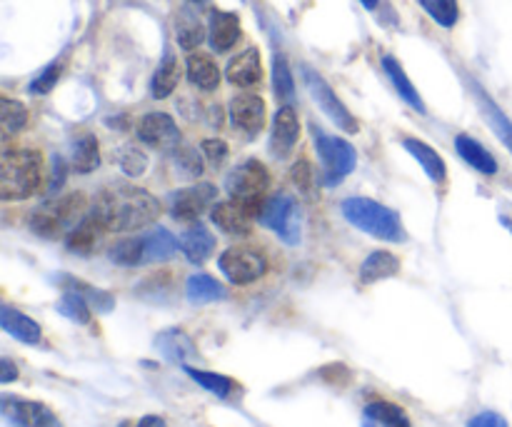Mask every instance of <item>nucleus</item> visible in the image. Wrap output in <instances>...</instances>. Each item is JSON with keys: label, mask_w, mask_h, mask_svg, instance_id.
Segmentation results:
<instances>
[{"label": "nucleus", "mask_w": 512, "mask_h": 427, "mask_svg": "<svg viewBox=\"0 0 512 427\" xmlns=\"http://www.w3.org/2000/svg\"><path fill=\"white\" fill-rule=\"evenodd\" d=\"M93 215L105 225V230L130 233L160 218V203L148 190L133 185H108L95 198Z\"/></svg>", "instance_id": "nucleus-1"}, {"label": "nucleus", "mask_w": 512, "mask_h": 427, "mask_svg": "<svg viewBox=\"0 0 512 427\" xmlns=\"http://www.w3.org/2000/svg\"><path fill=\"white\" fill-rule=\"evenodd\" d=\"M43 185V155L30 148L5 150L0 158V198L28 200Z\"/></svg>", "instance_id": "nucleus-2"}, {"label": "nucleus", "mask_w": 512, "mask_h": 427, "mask_svg": "<svg viewBox=\"0 0 512 427\" xmlns=\"http://www.w3.org/2000/svg\"><path fill=\"white\" fill-rule=\"evenodd\" d=\"M340 210H343L345 220L350 225H355L363 233L373 235V238L388 240V243H403L408 238L403 228V218L393 208L378 203V200L345 198Z\"/></svg>", "instance_id": "nucleus-3"}, {"label": "nucleus", "mask_w": 512, "mask_h": 427, "mask_svg": "<svg viewBox=\"0 0 512 427\" xmlns=\"http://www.w3.org/2000/svg\"><path fill=\"white\" fill-rule=\"evenodd\" d=\"M83 210L85 195H63L60 200H53V203H45L38 210H33V215H30V230L35 235H40V238H60V235H68L83 220Z\"/></svg>", "instance_id": "nucleus-4"}, {"label": "nucleus", "mask_w": 512, "mask_h": 427, "mask_svg": "<svg viewBox=\"0 0 512 427\" xmlns=\"http://www.w3.org/2000/svg\"><path fill=\"white\" fill-rule=\"evenodd\" d=\"M315 150L320 155L323 165V183L328 188H335L343 178H348L358 163V153L353 145L343 138H335L328 133H315Z\"/></svg>", "instance_id": "nucleus-5"}, {"label": "nucleus", "mask_w": 512, "mask_h": 427, "mask_svg": "<svg viewBox=\"0 0 512 427\" xmlns=\"http://www.w3.org/2000/svg\"><path fill=\"white\" fill-rule=\"evenodd\" d=\"M260 223L273 230L285 245H298L303 238V225H300V210L293 195L278 193L260 208Z\"/></svg>", "instance_id": "nucleus-6"}, {"label": "nucleus", "mask_w": 512, "mask_h": 427, "mask_svg": "<svg viewBox=\"0 0 512 427\" xmlns=\"http://www.w3.org/2000/svg\"><path fill=\"white\" fill-rule=\"evenodd\" d=\"M303 80H305V88H308V93L313 95V100L318 103V108L323 110V113L328 115V118L333 120L340 130H345V133H350V135L358 133L360 130L358 118H355V115L345 108V103L338 98V95H335V90L330 88L328 80H325L323 75L315 73L313 68H303Z\"/></svg>", "instance_id": "nucleus-7"}, {"label": "nucleus", "mask_w": 512, "mask_h": 427, "mask_svg": "<svg viewBox=\"0 0 512 427\" xmlns=\"http://www.w3.org/2000/svg\"><path fill=\"white\" fill-rule=\"evenodd\" d=\"M218 268L233 285H250L263 278L265 270H268V260L258 250L245 248V245H233V248H228L220 255Z\"/></svg>", "instance_id": "nucleus-8"}, {"label": "nucleus", "mask_w": 512, "mask_h": 427, "mask_svg": "<svg viewBox=\"0 0 512 427\" xmlns=\"http://www.w3.org/2000/svg\"><path fill=\"white\" fill-rule=\"evenodd\" d=\"M0 410L10 427H63L58 415L38 400L15 398V395H3L0 398Z\"/></svg>", "instance_id": "nucleus-9"}, {"label": "nucleus", "mask_w": 512, "mask_h": 427, "mask_svg": "<svg viewBox=\"0 0 512 427\" xmlns=\"http://www.w3.org/2000/svg\"><path fill=\"white\" fill-rule=\"evenodd\" d=\"M228 193L230 198L245 200V203H258L260 195L268 190L270 173L260 160H245L243 165L228 175Z\"/></svg>", "instance_id": "nucleus-10"}, {"label": "nucleus", "mask_w": 512, "mask_h": 427, "mask_svg": "<svg viewBox=\"0 0 512 427\" xmlns=\"http://www.w3.org/2000/svg\"><path fill=\"white\" fill-rule=\"evenodd\" d=\"M215 198H218V190L210 183L183 188L178 190V193L170 195V215H173V220H178V223H198Z\"/></svg>", "instance_id": "nucleus-11"}, {"label": "nucleus", "mask_w": 512, "mask_h": 427, "mask_svg": "<svg viewBox=\"0 0 512 427\" xmlns=\"http://www.w3.org/2000/svg\"><path fill=\"white\" fill-rule=\"evenodd\" d=\"M138 140L148 148H180V130L168 113H148L138 123Z\"/></svg>", "instance_id": "nucleus-12"}, {"label": "nucleus", "mask_w": 512, "mask_h": 427, "mask_svg": "<svg viewBox=\"0 0 512 427\" xmlns=\"http://www.w3.org/2000/svg\"><path fill=\"white\" fill-rule=\"evenodd\" d=\"M255 205L258 203H245V200H225V203H215L213 213V223L218 225L223 233L235 235H248L253 230V213H255Z\"/></svg>", "instance_id": "nucleus-13"}, {"label": "nucleus", "mask_w": 512, "mask_h": 427, "mask_svg": "<svg viewBox=\"0 0 512 427\" xmlns=\"http://www.w3.org/2000/svg\"><path fill=\"white\" fill-rule=\"evenodd\" d=\"M230 123L248 138L258 135L265 125V103L260 95L243 93L230 100Z\"/></svg>", "instance_id": "nucleus-14"}, {"label": "nucleus", "mask_w": 512, "mask_h": 427, "mask_svg": "<svg viewBox=\"0 0 512 427\" xmlns=\"http://www.w3.org/2000/svg\"><path fill=\"white\" fill-rule=\"evenodd\" d=\"M300 138V120L295 115L293 105H280V110L275 113L273 130H270V153L275 158H288L295 150Z\"/></svg>", "instance_id": "nucleus-15"}, {"label": "nucleus", "mask_w": 512, "mask_h": 427, "mask_svg": "<svg viewBox=\"0 0 512 427\" xmlns=\"http://www.w3.org/2000/svg\"><path fill=\"white\" fill-rule=\"evenodd\" d=\"M225 78L228 83L238 85V88H253L263 80V58H260L258 48H248L240 55H235L225 68Z\"/></svg>", "instance_id": "nucleus-16"}, {"label": "nucleus", "mask_w": 512, "mask_h": 427, "mask_svg": "<svg viewBox=\"0 0 512 427\" xmlns=\"http://www.w3.org/2000/svg\"><path fill=\"white\" fill-rule=\"evenodd\" d=\"M208 40L215 53H225L240 40V18L230 10H213L208 23Z\"/></svg>", "instance_id": "nucleus-17"}, {"label": "nucleus", "mask_w": 512, "mask_h": 427, "mask_svg": "<svg viewBox=\"0 0 512 427\" xmlns=\"http://www.w3.org/2000/svg\"><path fill=\"white\" fill-rule=\"evenodd\" d=\"M0 325H3V330L10 335V338L20 340V343L25 345L43 343V328H40L30 315L10 308V305H3V310H0Z\"/></svg>", "instance_id": "nucleus-18"}, {"label": "nucleus", "mask_w": 512, "mask_h": 427, "mask_svg": "<svg viewBox=\"0 0 512 427\" xmlns=\"http://www.w3.org/2000/svg\"><path fill=\"white\" fill-rule=\"evenodd\" d=\"M155 348H158V353L163 355L168 363L183 365V368L188 360L198 358V350H195L193 340L188 338V333H183V330L178 328L163 330V333L155 338Z\"/></svg>", "instance_id": "nucleus-19"}, {"label": "nucleus", "mask_w": 512, "mask_h": 427, "mask_svg": "<svg viewBox=\"0 0 512 427\" xmlns=\"http://www.w3.org/2000/svg\"><path fill=\"white\" fill-rule=\"evenodd\" d=\"M380 63H383V70H385V75H388L390 83H393L395 93H398L400 98H403L405 103H408L410 108L415 110V113L425 115L423 98H420L418 88H415L413 80L408 78L405 68H403V65H400V60L393 58V55H383V60H380Z\"/></svg>", "instance_id": "nucleus-20"}, {"label": "nucleus", "mask_w": 512, "mask_h": 427, "mask_svg": "<svg viewBox=\"0 0 512 427\" xmlns=\"http://www.w3.org/2000/svg\"><path fill=\"white\" fill-rule=\"evenodd\" d=\"M455 150H458L460 158H463L470 168L478 170V173H483V175L498 173V160H495V155L490 153L483 143H478L475 138H470V135H465V133L455 135Z\"/></svg>", "instance_id": "nucleus-21"}, {"label": "nucleus", "mask_w": 512, "mask_h": 427, "mask_svg": "<svg viewBox=\"0 0 512 427\" xmlns=\"http://www.w3.org/2000/svg\"><path fill=\"white\" fill-rule=\"evenodd\" d=\"M403 148L418 160L420 168L425 170V175H428L433 183L443 185L445 180H448V168H445V160L440 158L438 150L430 148L428 143H423V140L418 138H403Z\"/></svg>", "instance_id": "nucleus-22"}, {"label": "nucleus", "mask_w": 512, "mask_h": 427, "mask_svg": "<svg viewBox=\"0 0 512 427\" xmlns=\"http://www.w3.org/2000/svg\"><path fill=\"white\" fill-rule=\"evenodd\" d=\"M363 427H413L410 415L390 400H373L363 410Z\"/></svg>", "instance_id": "nucleus-23"}, {"label": "nucleus", "mask_w": 512, "mask_h": 427, "mask_svg": "<svg viewBox=\"0 0 512 427\" xmlns=\"http://www.w3.org/2000/svg\"><path fill=\"white\" fill-rule=\"evenodd\" d=\"M103 228L105 225L100 223L95 215L83 218L68 235H65V245H68L70 253H78V255L95 253V248L100 245V238H103Z\"/></svg>", "instance_id": "nucleus-24"}, {"label": "nucleus", "mask_w": 512, "mask_h": 427, "mask_svg": "<svg viewBox=\"0 0 512 427\" xmlns=\"http://www.w3.org/2000/svg\"><path fill=\"white\" fill-rule=\"evenodd\" d=\"M180 250L190 263H205L215 250V235L203 223H193V228L185 230L183 238H180Z\"/></svg>", "instance_id": "nucleus-25"}, {"label": "nucleus", "mask_w": 512, "mask_h": 427, "mask_svg": "<svg viewBox=\"0 0 512 427\" xmlns=\"http://www.w3.org/2000/svg\"><path fill=\"white\" fill-rule=\"evenodd\" d=\"M400 273V260L398 255L388 253V250H375L360 265V283L373 285L378 280H388Z\"/></svg>", "instance_id": "nucleus-26"}, {"label": "nucleus", "mask_w": 512, "mask_h": 427, "mask_svg": "<svg viewBox=\"0 0 512 427\" xmlns=\"http://www.w3.org/2000/svg\"><path fill=\"white\" fill-rule=\"evenodd\" d=\"M475 93H478V103H480V110H483L485 120H488V125L493 128V133L498 135L500 143L505 145V148L512 153V120L508 115L500 110V105L495 103L493 98H490L488 93H485L483 88H475Z\"/></svg>", "instance_id": "nucleus-27"}, {"label": "nucleus", "mask_w": 512, "mask_h": 427, "mask_svg": "<svg viewBox=\"0 0 512 427\" xmlns=\"http://www.w3.org/2000/svg\"><path fill=\"white\" fill-rule=\"evenodd\" d=\"M188 80L200 90H215L220 85V68L205 53H193L188 58Z\"/></svg>", "instance_id": "nucleus-28"}, {"label": "nucleus", "mask_w": 512, "mask_h": 427, "mask_svg": "<svg viewBox=\"0 0 512 427\" xmlns=\"http://www.w3.org/2000/svg\"><path fill=\"white\" fill-rule=\"evenodd\" d=\"M178 83H180V63L173 53H168L163 60H160L158 70H155L153 80H150V93H153L155 100H163L178 88Z\"/></svg>", "instance_id": "nucleus-29"}, {"label": "nucleus", "mask_w": 512, "mask_h": 427, "mask_svg": "<svg viewBox=\"0 0 512 427\" xmlns=\"http://www.w3.org/2000/svg\"><path fill=\"white\" fill-rule=\"evenodd\" d=\"M185 295L193 305H205V303H218V300L225 298V288L210 275L198 273L193 278H188V285H185Z\"/></svg>", "instance_id": "nucleus-30"}, {"label": "nucleus", "mask_w": 512, "mask_h": 427, "mask_svg": "<svg viewBox=\"0 0 512 427\" xmlns=\"http://www.w3.org/2000/svg\"><path fill=\"white\" fill-rule=\"evenodd\" d=\"M145 243V263H163V260L173 258L175 250L180 248V240L173 238V233L165 228L153 230V233L143 235Z\"/></svg>", "instance_id": "nucleus-31"}, {"label": "nucleus", "mask_w": 512, "mask_h": 427, "mask_svg": "<svg viewBox=\"0 0 512 427\" xmlns=\"http://www.w3.org/2000/svg\"><path fill=\"white\" fill-rule=\"evenodd\" d=\"M185 373H188V378H193L195 383L200 385V388H205L208 393H213L215 398L220 400H228L233 398V393L238 390V383H235L233 378H228V375H220V373H210V370H198V368H190V365H185Z\"/></svg>", "instance_id": "nucleus-32"}, {"label": "nucleus", "mask_w": 512, "mask_h": 427, "mask_svg": "<svg viewBox=\"0 0 512 427\" xmlns=\"http://www.w3.org/2000/svg\"><path fill=\"white\" fill-rule=\"evenodd\" d=\"M70 163H73V168L78 170V173H93V170L98 168L100 150H98V140H95V135L85 133L75 140L73 153H70Z\"/></svg>", "instance_id": "nucleus-33"}, {"label": "nucleus", "mask_w": 512, "mask_h": 427, "mask_svg": "<svg viewBox=\"0 0 512 427\" xmlns=\"http://www.w3.org/2000/svg\"><path fill=\"white\" fill-rule=\"evenodd\" d=\"M55 310H58L63 318H68L70 323L88 325L90 320H93V308H90V303L78 293V290H73V288H65L63 298L58 300Z\"/></svg>", "instance_id": "nucleus-34"}, {"label": "nucleus", "mask_w": 512, "mask_h": 427, "mask_svg": "<svg viewBox=\"0 0 512 427\" xmlns=\"http://www.w3.org/2000/svg\"><path fill=\"white\" fill-rule=\"evenodd\" d=\"M175 38L183 50H195L205 38L203 23H200L198 15L193 10H183L178 15V23H175Z\"/></svg>", "instance_id": "nucleus-35"}, {"label": "nucleus", "mask_w": 512, "mask_h": 427, "mask_svg": "<svg viewBox=\"0 0 512 427\" xmlns=\"http://www.w3.org/2000/svg\"><path fill=\"white\" fill-rule=\"evenodd\" d=\"M108 258L115 265H123V268H135V265L145 263V243L143 238H128L118 240L113 248L108 250Z\"/></svg>", "instance_id": "nucleus-36"}, {"label": "nucleus", "mask_w": 512, "mask_h": 427, "mask_svg": "<svg viewBox=\"0 0 512 427\" xmlns=\"http://www.w3.org/2000/svg\"><path fill=\"white\" fill-rule=\"evenodd\" d=\"M273 88H275V95H278L280 103L293 105L295 80H293V73H290L285 55H275V60H273Z\"/></svg>", "instance_id": "nucleus-37"}, {"label": "nucleus", "mask_w": 512, "mask_h": 427, "mask_svg": "<svg viewBox=\"0 0 512 427\" xmlns=\"http://www.w3.org/2000/svg\"><path fill=\"white\" fill-rule=\"evenodd\" d=\"M0 123H3L5 138L20 133V130L28 125V110H25V105L18 103V100L3 98L0 100Z\"/></svg>", "instance_id": "nucleus-38"}, {"label": "nucleus", "mask_w": 512, "mask_h": 427, "mask_svg": "<svg viewBox=\"0 0 512 427\" xmlns=\"http://www.w3.org/2000/svg\"><path fill=\"white\" fill-rule=\"evenodd\" d=\"M420 8L430 15L443 28H453L460 20V5L458 0H418Z\"/></svg>", "instance_id": "nucleus-39"}, {"label": "nucleus", "mask_w": 512, "mask_h": 427, "mask_svg": "<svg viewBox=\"0 0 512 427\" xmlns=\"http://www.w3.org/2000/svg\"><path fill=\"white\" fill-rule=\"evenodd\" d=\"M68 283H70V285H65V288L78 290V293L83 295L85 300H88L90 308H93V310H98V313H110V310H113L115 298H113V295H110V293H105V290L93 288V285L83 283V280H75V278H68Z\"/></svg>", "instance_id": "nucleus-40"}, {"label": "nucleus", "mask_w": 512, "mask_h": 427, "mask_svg": "<svg viewBox=\"0 0 512 427\" xmlns=\"http://www.w3.org/2000/svg\"><path fill=\"white\" fill-rule=\"evenodd\" d=\"M115 158H118L120 170H123L128 178H138V175H143L145 170H148V158H145L143 150L135 148V145H125L123 150L115 153Z\"/></svg>", "instance_id": "nucleus-41"}, {"label": "nucleus", "mask_w": 512, "mask_h": 427, "mask_svg": "<svg viewBox=\"0 0 512 427\" xmlns=\"http://www.w3.org/2000/svg\"><path fill=\"white\" fill-rule=\"evenodd\" d=\"M290 180L295 183V188L305 195V198H315V190H318V180H315V170L310 165L308 158H300L298 163L290 170Z\"/></svg>", "instance_id": "nucleus-42"}, {"label": "nucleus", "mask_w": 512, "mask_h": 427, "mask_svg": "<svg viewBox=\"0 0 512 427\" xmlns=\"http://www.w3.org/2000/svg\"><path fill=\"white\" fill-rule=\"evenodd\" d=\"M60 73H63V60H53V63L48 65V68L43 70V73L38 75V78L30 80V93L33 95H45L50 93V90L55 88V83H58Z\"/></svg>", "instance_id": "nucleus-43"}, {"label": "nucleus", "mask_w": 512, "mask_h": 427, "mask_svg": "<svg viewBox=\"0 0 512 427\" xmlns=\"http://www.w3.org/2000/svg\"><path fill=\"white\" fill-rule=\"evenodd\" d=\"M200 148H203V155L208 158V163L213 165V168H220V165L228 160V145H225L223 140H205Z\"/></svg>", "instance_id": "nucleus-44"}, {"label": "nucleus", "mask_w": 512, "mask_h": 427, "mask_svg": "<svg viewBox=\"0 0 512 427\" xmlns=\"http://www.w3.org/2000/svg\"><path fill=\"white\" fill-rule=\"evenodd\" d=\"M468 427H510V425L508 420H505L500 413H495V410H483V413L473 415V418L468 420Z\"/></svg>", "instance_id": "nucleus-45"}, {"label": "nucleus", "mask_w": 512, "mask_h": 427, "mask_svg": "<svg viewBox=\"0 0 512 427\" xmlns=\"http://www.w3.org/2000/svg\"><path fill=\"white\" fill-rule=\"evenodd\" d=\"M175 150H178V153H175V160H178V165H183L185 173H188V175L198 178V175L203 173V165H200L195 150H180V148H175Z\"/></svg>", "instance_id": "nucleus-46"}, {"label": "nucleus", "mask_w": 512, "mask_h": 427, "mask_svg": "<svg viewBox=\"0 0 512 427\" xmlns=\"http://www.w3.org/2000/svg\"><path fill=\"white\" fill-rule=\"evenodd\" d=\"M13 380H18V368H15V363L10 358H3L0 360V383H13Z\"/></svg>", "instance_id": "nucleus-47"}, {"label": "nucleus", "mask_w": 512, "mask_h": 427, "mask_svg": "<svg viewBox=\"0 0 512 427\" xmlns=\"http://www.w3.org/2000/svg\"><path fill=\"white\" fill-rule=\"evenodd\" d=\"M120 427H165L163 418H155V415H148V418L130 420V423H123Z\"/></svg>", "instance_id": "nucleus-48"}, {"label": "nucleus", "mask_w": 512, "mask_h": 427, "mask_svg": "<svg viewBox=\"0 0 512 427\" xmlns=\"http://www.w3.org/2000/svg\"><path fill=\"white\" fill-rule=\"evenodd\" d=\"M360 3H363L368 10H375L380 5V0H360Z\"/></svg>", "instance_id": "nucleus-49"}, {"label": "nucleus", "mask_w": 512, "mask_h": 427, "mask_svg": "<svg viewBox=\"0 0 512 427\" xmlns=\"http://www.w3.org/2000/svg\"><path fill=\"white\" fill-rule=\"evenodd\" d=\"M500 220H503V223H505V228H508L510 233H512V220H508V218H500Z\"/></svg>", "instance_id": "nucleus-50"}, {"label": "nucleus", "mask_w": 512, "mask_h": 427, "mask_svg": "<svg viewBox=\"0 0 512 427\" xmlns=\"http://www.w3.org/2000/svg\"><path fill=\"white\" fill-rule=\"evenodd\" d=\"M188 3H195V5H203V3H208V0H188Z\"/></svg>", "instance_id": "nucleus-51"}]
</instances>
